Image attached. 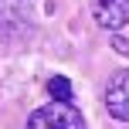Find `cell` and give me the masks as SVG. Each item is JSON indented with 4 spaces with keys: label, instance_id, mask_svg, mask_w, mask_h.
I'll return each mask as SVG.
<instances>
[{
    "label": "cell",
    "instance_id": "cell-1",
    "mask_svg": "<svg viewBox=\"0 0 129 129\" xmlns=\"http://www.w3.org/2000/svg\"><path fill=\"white\" fill-rule=\"evenodd\" d=\"M27 129H85V119L75 105L51 102L44 109H34L27 119Z\"/></svg>",
    "mask_w": 129,
    "mask_h": 129
},
{
    "label": "cell",
    "instance_id": "cell-2",
    "mask_svg": "<svg viewBox=\"0 0 129 129\" xmlns=\"http://www.w3.org/2000/svg\"><path fill=\"white\" fill-rule=\"evenodd\" d=\"M105 109L112 119L129 122V68L112 71L109 85H105Z\"/></svg>",
    "mask_w": 129,
    "mask_h": 129
},
{
    "label": "cell",
    "instance_id": "cell-3",
    "mask_svg": "<svg viewBox=\"0 0 129 129\" xmlns=\"http://www.w3.org/2000/svg\"><path fill=\"white\" fill-rule=\"evenodd\" d=\"M92 14H95V24L99 27L119 31V27L129 24V0H95Z\"/></svg>",
    "mask_w": 129,
    "mask_h": 129
},
{
    "label": "cell",
    "instance_id": "cell-4",
    "mask_svg": "<svg viewBox=\"0 0 129 129\" xmlns=\"http://www.w3.org/2000/svg\"><path fill=\"white\" fill-rule=\"evenodd\" d=\"M48 95H51L54 102H61V105H71V82L64 75H54L51 82H48Z\"/></svg>",
    "mask_w": 129,
    "mask_h": 129
},
{
    "label": "cell",
    "instance_id": "cell-5",
    "mask_svg": "<svg viewBox=\"0 0 129 129\" xmlns=\"http://www.w3.org/2000/svg\"><path fill=\"white\" fill-rule=\"evenodd\" d=\"M112 44H116V51H122V54H129V41L122 38V34H116V38H112Z\"/></svg>",
    "mask_w": 129,
    "mask_h": 129
},
{
    "label": "cell",
    "instance_id": "cell-6",
    "mask_svg": "<svg viewBox=\"0 0 129 129\" xmlns=\"http://www.w3.org/2000/svg\"><path fill=\"white\" fill-rule=\"evenodd\" d=\"M0 38H10V27H7V14L0 10Z\"/></svg>",
    "mask_w": 129,
    "mask_h": 129
}]
</instances>
